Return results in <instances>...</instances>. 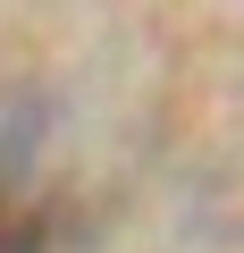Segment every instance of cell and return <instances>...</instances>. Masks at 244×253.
<instances>
[{"instance_id": "1", "label": "cell", "mask_w": 244, "mask_h": 253, "mask_svg": "<svg viewBox=\"0 0 244 253\" xmlns=\"http://www.w3.org/2000/svg\"><path fill=\"white\" fill-rule=\"evenodd\" d=\"M0 253H42V228H34L9 194H0Z\"/></svg>"}]
</instances>
